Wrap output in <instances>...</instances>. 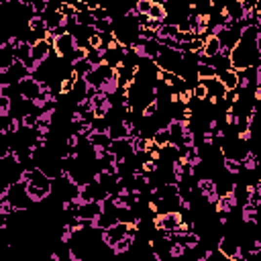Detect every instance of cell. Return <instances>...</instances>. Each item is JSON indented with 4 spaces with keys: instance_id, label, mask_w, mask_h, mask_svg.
I'll return each instance as SVG.
<instances>
[{
    "instance_id": "cell-1",
    "label": "cell",
    "mask_w": 261,
    "mask_h": 261,
    "mask_svg": "<svg viewBox=\"0 0 261 261\" xmlns=\"http://www.w3.org/2000/svg\"><path fill=\"white\" fill-rule=\"evenodd\" d=\"M74 51V35L70 31H61L58 37H55L53 41V53H55V58H60V60H67L72 55Z\"/></svg>"
},
{
    "instance_id": "cell-2",
    "label": "cell",
    "mask_w": 261,
    "mask_h": 261,
    "mask_svg": "<svg viewBox=\"0 0 261 261\" xmlns=\"http://www.w3.org/2000/svg\"><path fill=\"white\" fill-rule=\"evenodd\" d=\"M17 90H19V94L20 98H25V100H33V98H37L41 96V82L37 80V76H25L20 82H17Z\"/></svg>"
},
{
    "instance_id": "cell-3",
    "label": "cell",
    "mask_w": 261,
    "mask_h": 261,
    "mask_svg": "<svg viewBox=\"0 0 261 261\" xmlns=\"http://www.w3.org/2000/svg\"><path fill=\"white\" fill-rule=\"evenodd\" d=\"M51 53H53V45L45 39H37L31 45V60L47 61V60H51Z\"/></svg>"
},
{
    "instance_id": "cell-4",
    "label": "cell",
    "mask_w": 261,
    "mask_h": 261,
    "mask_svg": "<svg viewBox=\"0 0 261 261\" xmlns=\"http://www.w3.org/2000/svg\"><path fill=\"white\" fill-rule=\"evenodd\" d=\"M219 49H221V39H219L217 35H206V37H204V43H202V55L214 58V55H219Z\"/></svg>"
},
{
    "instance_id": "cell-5",
    "label": "cell",
    "mask_w": 261,
    "mask_h": 261,
    "mask_svg": "<svg viewBox=\"0 0 261 261\" xmlns=\"http://www.w3.org/2000/svg\"><path fill=\"white\" fill-rule=\"evenodd\" d=\"M86 141L92 145V147H104V149H106L112 139L108 137L106 131H92V133H90L88 137H86Z\"/></svg>"
},
{
    "instance_id": "cell-6",
    "label": "cell",
    "mask_w": 261,
    "mask_h": 261,
    "mask_svg": "<svg viewBox=\"0 0 261 261\" xmlns=\"http://www.w3.org/2000/svg\"><path fill=\"white\" fill-rule=\"evenodd\" d=\"M219 80L222 82V86L226 90H235L237 88V70H233V67H226V70L219 72Z\"/></svg>"
},
{
    "instance_id": "cell-7",
    "label": "cell",
    "mask_w": 261,
    "mask_h": 261,
    "mask_svg": "<svg viewBox=\"0 0 261 261\" xmlns=\"http://www.w3.org/2000/svg\"><path fill=\"white\" fill-rule=\"evenodd\" d=\"M13 55H15V60H19V61H22V63L27 65L31 61V43L20 41L17 47L13 49Z\"/></svg>"
},
{
    "instance_id": "cell-8",
    "label": "cell",
    "mask_w": 261,
    "mask_h": 261,
    "mask_svg": "<svg viewBox=\"0 0 261 261\" xmlns=\"http://www.w3.org/2000/svg\"><path fill=\"white\" fill-rule=\"evenodd\" d=\"M147 17H149L151 20H157V22H167V8L160 2H153L149 13H147Z\"/></svg>"
},
{
    "instance_id": "cell-9",
    "label": "cell",
    "mask_w": 261,
    "mask_h": 261,
    "mask_svg": "<svg viewBox=\"0 0 261 261\" xmlns=\"http://www.w3.org/2000/svg\"><path fill=\"white\" fill-rule=\"evenodd\" d=\"M214 76H219L217 67L206 65V63H196V78L198 80H204V78H214Z\"/></svg>"
},
{
    "instance_id": "cell-10",
    "label": "cell",
    "mask_w": 261,
    "mask_h": 261,
    "mask_svg": "<svg viewBox=\"0 0 261 261\" xmlns=\"http://www.w3.org/2000/svg\"><path fill=\"white\" fill-rule=\"evenodd\" d=\"M192 98L200 102L206 100V88L202 86V82H196V86H192Z\"/></svg>"
},
{
    "instance_id": "cell-11",
    "label": "cell",
    "mask_w": 261,
    "mask_h": 261,
    "mask_svg": "<svg viewBox=\"0 0 261 261\" xmlns=\"http://www.w3.org/2000/svg\"><path fill=\"white\" fill-rule=\"evenodd\" d=\"M20 120H22V127L25 129H35L37 127V115H33V110L27 112V115H22Z\"/></svg>"
},
{
    "instance_id": "cell-12",
    "label": "cell",
    "mask_w": 261,
    "mask_h": 261,
    "mask_svg": "<svg viewBox=\"0 0 261 261\" xmlns=\"http://www.w3.org/2000/svg\"><path fill=\"white\" fill-rule=\"evenodd\" d=\"M153 2H155V0H135V4H133V6L137 8V13H139V15H147Z\"/></svg>"
},
{
    "instance_id": "cell-13",
    "label": "cell",
    "mask_w": 261,
    "mask_h": 261,
    "mask_svg": "<svg viewBox=\"0 0 261 261\" xmlns=\"http://www.w3.org/2000/svg\"><path fill=\"white\" fill-rule=\"evenodd\" d=\"M49 257H51L53 261H61V255H60V253H51Z\"/></svg>"
}]
</instances>
